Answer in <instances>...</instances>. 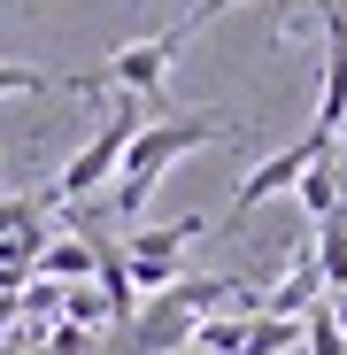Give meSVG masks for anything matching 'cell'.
<instances>
[{
    "mask_svg": "<svg viewBox=\"0 0 347 355\" xmlns=\"http://www.w3.org/2000/svg\"><path fill=\"white\" fill-rule=\"evenodd\" d=\"M216 139H231V124H216V116H147V132L124 147V162H116L108 209H116V216H139L147 193L162 186V170L186 162L193 147H216Z\"/></svg>",
    "mask_w": 347,
    "mask_h": 355,
    "instance_id": "1",
    "label": "cell"
},
{
    "mask_svg": "<svg viewBox=\"0 0 347 355\" xmlns=\"http://www.w3.org/2000/svg\"><path fill=\"white\" fill-rule=\"evenodd\" d=\"M139 132H147V101H116V108H108V124H100V132L62 162V170L46 178V193H39V201H46V209H78V201H93L108 178H116V162H124V147H132Z\"/></svg>",
    "mask_w": 347,
    "mask_h": 355,
    "instance_id": "2",
    "label": "cell"
},
{
    "mask_svg": "<svg viewBox=\"0 0 347 355\" xmlns=\"http://www.w3.org/2000/svg\"><path fill=\"white\" fill-rule=\"evenodd\" d=\"M178 46H186V31H178V24L154 31V39H124L100 70H70V78H62V93H108V85H116L124 101H147V108H154V101H162L170 62H178Z\"/></svg>",
    "mask_w": 347,
    "mask_h": 355,
    "instance_id": "3",
    "label": "cell"
},
{
    "mask_svg": "<svg viewBox=\"0 0 347 355\" xmlns=\"http://www.w3.org/2000/svg\"><path fill=\"white\" fill-rule=\"evenodd\" d=\"M208 232V216H170V224H147V232H124V278H132V293L139 302H154V293H170L178 286V263H186V248Z\"/></svg>",
    "mask_w": 347,
    "mask_h": 355,
    "instance_id": "4",
    "label": "cell"
},
{
    "mask_svg": "<svg viewBox=\"0 0 347 355\" xmlns=\"http://www.w3.org/2000/svg\"><path fill=\"white\" fill-rule=\"evenodd\" d=\"M324 155H332V139H317V132H309V139H294V147H278V155H263V162L240 178V193H231L224 232H240V224H247L270 193H294V186H301V170H309V162H324Z\"/></svg>",
    "mask_w": 347,
    "mask_h": 355,
    "instance_id": "5",
    "label": "cell"
},
{
    "mask_svg": "<svg viewBox=\"0 0 347 355\" xmlns=\"http://www.w3.org/2000/svg\"><path fill=\"white\" fill-rule=\"evenodd\" d=\"M324 302V278H317V255L309 248H294V255H285V270L255 293V317H285V324H301L309 309Z\"/></svg>",
    "mask_w": 347,
    "mask_h": 355,
    "instance_id": "6",
    "label": "cell"
},
{
    "mask_svg": "<svg viewBox=\"0 0 347 355\" xmlns=\"http://www.w3.org/2000/svg\"><path fill=\"white\" fill-rule=\"evenodd\" d=\"M93 263H100V240H93V232H54V240L39 248V263H31V278H46V286H85Z\"/></svg>",
    "mask_w": 347,
    "mask_h": 355,
    "instance_id": "7",
    "label": "cell"
},
{
    "mask_svg": "<svg viewBox=\"0 0 347 355\" xmlns=\"http://www.w3.org/2000/svg\"><path fill=\"white\" fill-rule=\"evenodd\" d=\"M309 255H317L324 293H347V209H339V216H324V224L309 232Z\"/></svg>",
    "mask_w": 347,
    "mask_h": 355,
    "instance_id": "8",
    "label": "cell"
},
{
    "mask_svg": "<svg viewBox=\"0 0 347 355\" xmlns=\"http://www.w3.org/2000/svg\"><path fill=\"white\" fill-rule=\"evenodd\" d=\"M294 201L309 209V224H324V216H339V209H347V201H339V162H332V155L301 170V186H294Z\"/></svg>",
    "mask_w": 347,
    "mask_h": 355,
    "instance_id": "9",
    "label": "cell"
},
{
    "mask_svg": "<svg viewBox=\"0 0 347 355\" xmlns=\"http://www.w3.org/2000/svg\"><path fill=\"white\" fill-rule=\"evenodd\" d=\"M247 324H255V317L216 309V317H201V324H193V347H186V355H240V347H247Z\"/></svg>",
    "mask_w": 347,
    "mask_h": 355,
    "instance_id": "10",
    "label": "cell"
},
{
    "mask_svg": "<svg viewBox=\"0 0 347 355\" xmlns=\"http://www.w3.org/2000/svg\"><path fill=\"white\" fill-rule=\"evenodd\" d=\"M301 355H347V332L332 324V309H324V302L301 317Z\"/></svg>",
    "mask_w": 347,
    "mask_h": 355,
    "instance_id": "11",
    "label": "cell"
},
{
    "mask_svg": "<svg viewBox=\"0 0 347 355\" xmlns=\"http://www.w3.org/2000/svg\"><path fill=\"white\" fill-rule=\"evenodd\" d=\"M46 85H62V78H46V70H24V62H0V93H46Z\"/></svg>",
    "mask_w": 347,
    "mask_h": 355,
    "instance_id": "12",
    "label": "cell"
},
{
    "mask_svg": "<svg viewBox=\"0 0 347 355\" xmlns=\"http://www.w3.org/2000/svg\"><path fill=\"white\" fill-rule=\"evenodd\" d=\"M224 8H240V0H193V8H186V16H178V31H186V39H193V31H201V24H216V16H224Z\"/></svg>",
    "mask_w": 347,
    "mask_h": 355,
    "instance_id": "13",
    "label": "cell"
},
{
    "mask_svg": "<svg viewBox=\"0 0 347 355\" xmlns=\"http://www.w3.org/2000/svg\"><path fill=\"white\" fill-rule=\"evenodd\" d=\"M324 309H332V324L347 332V293H324Z\"/></svg>",
    "mask_w": 347,
    "mask_h": 355,
    "instance_id": "14",
    "label": "cell"
},
{
    "mask_svg": "<svg viewBox=\"0 0 347 355\" xmlns=\"http://www.w3.org/2000/svg\"><path fill=\"white\" fill-rule=\"evenodd\" d=\"M31 355H62V347H31Z\"/></svg>",
    "mask_w": 347,
    "mask_h": 355,
    "instance_id": "15",
    "label": "cell"
},
{
    "mask_svg": "<svg viewBox=\"0 0 347 355\" xmlns=\"http://www.w3.org/2000/svg\"><path fill=\"white\" fill-rule=\"evenodd\" d=\"M124 8H147V0H124Z\"/></svg>",
    "mask_w": 347,
    "mask_h": 355,
    "instance_id": "16",
    "label": "cell"
}]
</instances>
